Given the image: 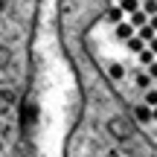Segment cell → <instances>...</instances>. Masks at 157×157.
Here are the masks:
<instances>
[{"mask_svg":"<svg viewBox=\"0 0 157 157\" xmlns=\"http://www.w3.org/2000/svg\"><path fill=\"white\" fill-rule=\"evenodd\" d=\"M111 35L102 76L134 125L157 131V0H90Z\"/></svg>","mask_w":157,"mask_h":157,"instance_id":"cell-1","label":"cell"}]
</instances>
